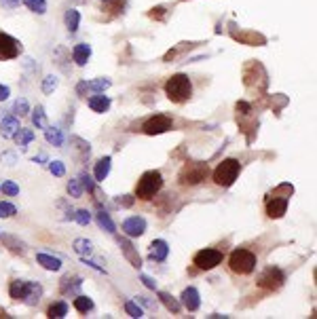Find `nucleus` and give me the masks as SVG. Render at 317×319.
I'll return each instance as SVG.
<instances>
[{
	"instance_id": "obj_1",
	"label": "nucleus",
	"mask_w": 317,
	"mask_h": 319,
	"mask_svg": "<svg viewBox=\"0 0 317 319\" xmlns=\"http://www.w3.org/2000/svg\"><path fill=\"white\" fill-rule=\"evenodd\" d=\"M9 294L13 300H23L26 305L34 307L38 300H41V294H43V288L34 281H26V279H15L9 285Z\"/></svg>"
},
{
	"instance_id": "obj_24",
	"label": "nucleus",
	"mask_w": 317,
	"mask_h": 319,
	"mask_svg": "<svg viewBox=\"0 0 317 319\" xmlns=\"http://www.w3.org/2000/svg\"><path fill=\"white\" fill-rule=\"evenodd\" d=\"M95 220H98V224H100V228H102V230H106V233L114 235L116 226H114L112 218H110V216H108V213H106L104 210H100V212H98V216H95Z\"/></svg>"
},
{
	"instance_id": "obj_29",
	"label": "nucleus",
	"mask_w": 317,
	"mask_h": 319,
	"mask_svg": "<svg viewBox=\"0 0 317 319\" xmlns=\"http://www.w3.org/2000/svg\"><path fill=\"white\" fill-rule=\"evenodd\" d=\"M110 85H112L110 78H95V81H87V89L95 91V93H102V91H106Z\"/></svg>"
},
{
	"instance_id": "obj_10",
	"label": "nucleus",
	"mask_w": 317,
	"mask_h": 319,
	"mask_svg": "<svg viewBox=\"0 0 317 319\" xmlns=\"http://www.w3.org/2000/svg\"><path fill=\"white\" fill-rule=\"evenodd\" d=\"M171 125H173V121H171L167 114H155L153 118H148V121L144 123L142 131H144L146 135H158V133L169 131Z\"/></svg>"
},
{
	"instance_id": "obj_50",
	"label": "nucleus",
	"mask_w": 317,
	"mask_h": 319,
	"mask_svg": "<svg viewBox=\"0 0 317 319\" xmlns=\"http://www.w3.org/2000/svg\"><path fill=\"white\" fill-rule=\"evenodd\" d=\"M118 203H121V205H125V207H129V205L133 203V199H131L129 195H125V199H118Z\"/></svg>"
},
{
	"instance_id": "obj_16",
	"label": "nucleus",
	"mask_w": 317,
	"mask_h": 319,
	"mask_svg": "<svg viewBox=\"0 0 317 319\" xmlns=\"http://www.w3.org/2000/svg\"><path fill=\"white\" fill-rule=\"evenodd\" d=\"M118 245H121V252L125 254V258L129 260L136 268H140V266H142V258L138 256V252L133 250V245H131L129 241H127V239H118Z\"/></svg>"
},
{
	"instance_id": "obj_12",
	"label": "nucleus",
	"mask_w": 317,
	"mask_h": 319,
	"mask_svg": "<svg viewBox=\"0 0 317 319\" xmlns=\"http://www.w3.org/2000/svg\"><path fill=\"white\" fill-rule=\"evenodd\" d=\"M123 233L127 237H140L146 233V220L142 216H131L123 222Z\"/></svg>"
},
{
	"instance_id": "obj_5",
	"label": "nucleus",
	"mask_w": 317,
	"mask_h": 319,
	"mask_svg": "<svg viewBox=\"0 0 317 319\" xmlns=\"http://www.w3.org/2000/svg\"><path fill=\"white\" fill-rule=\"evenodd\" d=\"M161 188H163L161 171H146L136 184V197L142 199V201H150Z\"/></svg>"
},
{
	"instance_id": "obj_34",
	"label": "nucleus",
	"mask_w": 317,
	"mask_h": 319,
	"mask_svg": "<svg viewBox=\"0 0 317 319\" xmlns=\"http://www.w3.org/2000/svg\"><path fill=\"white\" fill-rule=\"evenodd\" d=\"M68 195L72 197V199H78V197H83V184H81V180H70L68 182Z\"/></svg>"
},
{
	"instance_id": "obj_4",
	"label": "nucleus",
	"mask_w": 317,
	"mask_h": 319,
	"mask_svg": "<svg viewBox=\"0 0 317 319\" xmlns=\"http://www.w3.org/2000/svg\"><path fill=\"white\" fill-rule=\"evenodd\" d=\"M210 175V165L201 161H188L178 173V180L182 186H197L208 180Z\"/></svg>"
},
{
	"instance_id": "obj_28",
	"label": "nucleus",
	"mask_w": 317,
	"mask_h": 319,
	"mask_svg": "<svg viewBox=\"0 0 317 319\" xmlns=\"http://www.w3.org/2000/svg\"><path fill=\"white\" fill-rule=\"evenodd\" d=\"M74 252H76L81 258L91 256V252H93V243L89 241V239H76V241H74Z\"/></svg>"
},
{
	"instance_id": "obj_38",
	"label": "nucleus",
	"mask_w": 317,
	"mask_h": 319,
	"mask_svg": "<svg viewBox=\"0 0 317 319\" xmlns=\"http://www.w3.org/2000/svg\"><path fill=\"white\" fill-rule=\"evenodd\" d=\"M112 11V13H121L125 9V0H104V11Z\"/></svg>"
},
{
	"instance_id": "obj_8",
	"label": "nucleus",
	"mask_w": 317,
	"mask_h": 319,
	"mask_svg": "<svg viewBox=\"0 0 317 319\" xmlns=\"http://www.w3.org/2000/svg\"><path fill=\"white\" fill-rule=\"evenodd\" d=\"M283 281H285V275H283V270L277 268V266H266L263 273L258 275V285L263 290H268V292L279 290L283 285Z\"/></svg>"
},
{
	"instance_id": "obj_46",
	"label": "nucleus",
	"mask_w": 317,
	"mask_h": 319,
	"mask_svg": "<svg viewBox=\"0 0 317 319\" xmlns=\"http://www.w3.org/2000/svg\"><path fill=\"white\" fill-rule=\"evenodd\" d=\"M9 95H11V89H9V87H4V85H0V102H4V100H9Z\"/></svg>"
},
{
	"instance_id": "obj_47",
	"label": "nucleus",
	"mask_w": 317,
	"mask_h": 319,
	"mask_svg": "<svg viewBox=\"0 0 317 319\" xmlns=\"http://www.w3.org/2000/svg\"><path fill=\"white\" fill-rule=\"evenodd\" d=\"M237 110H239L241 114H248L250 112V104L248 102H237Z\"/></svg>"
},
{
	"instance_id": "obj_13",
	"label": "nucleus",
	"mask_w": 317,
	"mask_h": 319,
	"mask_svg": "<svg viewBox=\"0 0 317 319\" xmlns=\"http://www.w3.org/2000/svg\"><path fill=\"white\" fill-rule=\"evenodd\" d=\"M167 254H169V245H167V241H163V239H155L148 247V258L153 262H163L167 258Z\"/></svg>"
},
{
	"instance_id": "obj_44",
	"label": "nucleus",
	"mask_w": 317,
	"mask_h": 319,
	"mask_svg": "<svg viewBox=\"0 0 317 319\" xmlns=\"http://www.w3.org/2000/svg\"><path fill=\"white\" fill-rule=\"evenodd\" d=\"M0 161H2V163H6L9 167H13L15 163H17V157H15L13 153H2V155H0Z\"/></svg>"
},
{
	"instance_id": "obj_18",
	"label": "nucleus",
	"mask_w": 317,
	"mask_h": 319,
	"mask_svg": "<svg viewBox=\"0 0 317 319\" xmlns=\"http://www.w3.org/2000/svg\"><path fill=\"white\" fill-rule=\"evenodd\" d=\"M36 262L47 270H59L61 268V260L51 256V254H43V252L36 254Z\"/></svg>"
},
{
	"instance_id": "obj_21",
	"label": "nucleus",
	"mask_w": 317,
	"mask_h": 319,
	"mask_svg": "<svg viewBox=\"0 0 317 319\" xmlns=\"http://www.w3.org/2000/svg\"><path fill=\"white\" fill-rule=\"evenodd\" d=\"M13 140L17 142V146H21V150H26L30 146V142L34 140V133H32V129H26V127H19L17 131H15Z\"/></svg>"
},
{
	"instance_id": "obj_11",
	"label": "nucleus",
	"mask_w": 317,
	"mask_h": 319,
	"mask_svg": "<svg viewBox=\"0 0 317 319\" xmlns=\"http://www.w3.org/2000/svg\"><path fill=\"white\" fill-rule=\"evenodd\" d=\"M17 55H19V43L15 41L13 36L0 32V61L13 59V57H17Z\"/></svg>"
},
{
	"instance_id": "obj_9",
	"label": "nucleus",
	"mask_w": 317,
	"mask_h": 319,
	"mask_svg": "<svg viewBox=\"0 0 317 319\" xmlns=\"http://www.w3.org/2000/svg\"><path fill=\"white\" fill-rule=\"evenodd\" d=\"M195 266L201 268V270H211L216 268L220 262H222V252L218 250H211V247H208V250H201L195 254Z\"/></svg>"
},
{
	"instance_id": "obj_3",
	"label": "nucleus",
	"mask_w": 317,
	"mask_h": 319,
	"mask_svg": "<svg viewBox=\"0 0 317 319\" xmlns=\"http://www.w3.org/2000/svg\"><path fill=\"white\" fill-rule=\"evenodd\" d=\"M292 193H294L292 184H281L273 195H268V199H266V216L273 218V220L281 218L283 213L288 212V203H290Z\"/></svg>"
},
{
	"instance_id": "obj_45",
	"label": "nucleus",
	"mask_w": 317,
	"mask_h": 319,
	"mask_svg": "<svg viewBox=\"0 0 317 319\" xmlns=\"http://www.w3.org/2000/svg\"><path fill=\"white\" fill-rule=\"evenodd\" d=\"M140 281L144 283L148 290H157V283H155V279H153V277H148V275H140Z\"/></svg>"
},
{
	"instance_id": "obj_39",
	"label": "nucleus",
	"mask_w": 317,
	"mask_h": 319,
	"mask_svg": "<svg viewBox=\"0 0 317 319\" xmlns=\"http://www.w3.org/2000/svg\"><path fill=\"white\" fill-rule=\"evenodd\" d=\"M15 213H17V207L13 203H0V218H13Z\"/></svg>"
},
{
	"instance_id": "obj_26",
	"label": "nucleus",
	"mask_w": 317,
	"mask_h": 319,
	"mask_svg": "<svg viewBox=\"0 0 317 319\" xmlns=\"http://www.w3.org/2000/svg\"><path fill=\"white\" fill-rule=\"evenodd\" d=\"M2 243L9 247L13 254H21V256L26 254V243H23V241H17V239L11 237V235H4V237H2Z\"/></svg>"
},
{
	"instance_id": "obj_33",
	"label": "nucleus",
	"mask_w": 317,
	"mask_h": 319,
	"mask_svg": "<svg viewBox=\"0 0 317 319\" xmlns=\"http://www.w3.org/2000/svg\"><path fill=\"white\" fill-rule=\"evenodd\" d=\"M23 4H26L32 13H38V15L47 13V2L45 0H23Z\"/></svg>"
},
{
	"instance_id": "obj_17",
	"label": "nucleus",
	"mask_w": 317,
	"mask_h": 319,
	"mask_svg": "<svg viewBox=\"0 0 317 319\" xmlns=\"http://www.w3.org/2000/svg\"><path fill=\"white\" fill-rule=\"evenodd\" d=\"M110 167H112V159L110 157H102L98 163H95V182H104L108 178V173H110Z\"/></svg>"
},
{
	"instance_id": "obj_40",
	"label": "nucleus",
	"mask_w": 317,
	"mask_h": 319,
	"mask_svg": "<svg viewBox=\"0 0 317 319\" xmlns=\"http://www.w3.org/2000/svg\"><path fill=\"white\" fill-rule=\"evenodd\" d=\"M74 220H76L81 226H87V224L91 222V213H89V210H76V212H74Z\"/></svg>"
},
{
	"instance_id": "obj_22",
	"label": "nucleus",
	"mask_w": 317,
	"mask_h": 319,
	"mask_svg": "<svg viewBox=\"0 0 317 319\" xmlns=\"http://www.w3.org/2000/svg\"><path fill=\"white\" fill-rule=\"evenodd\" d=\"M45 138L51 146H63V133H61V129H57V127L47 125L45 127Z\"/></svg>"
},
{
	"instance_id": "obj_30",
	"label": "nucleus",
	"mask_w": 317,
	"mask_h": 319,
	"mask_svg": "<svg viewBox=\"0 0 317 319\" xmlns=\"http://www.w3.org/2000/svg\"><path fill=\"white\" fill-rule=\"evenodd\" d=\"M32 123H34V127H38V129H45L47 127V114H45L43 106H36L32 110Z\"/></svg>"
},
{
	"instance_id": "obj_6",
	"label": "nucleus",
	"mask_w": 317,
	"mask_h": 319,
	"mask_svg": "<svg viewBox=\"0 0 317 319\" xmlns=\"http://www.w3.org/2000/svg\"><path fill=\"white\" fill-rule=\"evenodd\" d=\"M239 171H241V163L237 161V159H224V161L216 167V171H213V182L222 188H228L235 184Z\"/></svg>"
},
{
	"instance_id": "obj_36",
	"label": "nucleus",
	"mask_w": 317,
	"mask_h": 319,
	"mask_svg": "<svg viewBox=\"0 0 317 319\" xmlns=\"http://www.w3.org/2000/svg\"><path fill=\"white\" fill-rule=\"evenodd\" d=\"M55 87H57V76H53V74L45 76V81H43V93H45V95L53 93V91H55Z\"/></svg>"
},
{
	"instance_id": "obj_41",
	"label": "nucleus",
	"mask_w": 317,
	"mask_h": 319,
	"mask_svg": "<svg viewBox=\"0 0 317 319\" xmlns=\"http://www.w3.org/2000/svg\"><path fill=\"white\" fill-rule=\"evenodd\" d=\"M49 171L53 175H57V178H61V175H66V165L61 161H49Z\"/></svg>"
},
{
	"instance_id": "obj_27",
	"label": "nucleus",
	"mask_w": 317,
	"mask_h": 319,
	"mask_svg": "<svg viewBox=\"0 0 317 319\" xmlns=\"http://www.w3.org/2000/svg\"><path fill=\"white\" fill-rule=\"evenodd\" d=\"M63 21H66L68 32H76L78 23H81V13H78L76 9H70V11H66V17H63Z\"/></svg>"
},
{
	"instance_id": "obj_42",
	"label": "nucleus",
	"mask_w": 317,
	"mask_h": 319,
	"mask_svg": "<svg viewBox=\"0 0 317 319\" xmlns=\"http://www.w3.org/2000/svg\"><path fill=\"white\" fill-rule=\"evenodd\" d=\"M81 184H83V190H89V193H93V178H91V175L89 173H83L81 175Z\"/></svg>"
},
{
	"instance_id": "obj_7",
	"label": "nucleus",
	"mask_w": 317,
	"mask_h": 319,
	"mask_svg": "<svg viewBox=\"0 0 317 319\" xmlns=\"http://www.w3.org/2000/svg\"><path fill=\"white\" fill-rule=\"evenodd\" d=\"M228 268L237 275H250L256 268V256L250 250H243V247L233 250L231 258H228Z\"/></svg>"
},
{
	"instance_id": "obj_20",
	"label": "nucleus",
	"mask_w": 317,
	"mask_h": 319,
	"mask_svg": "<svg viewBox=\"0 0 317 319\" xmlns=\"http://www.w3.org/2000/svg\"><path fill=\"white\" fill-rule=\"evenodd\" d=\"M72 57H74V61L78 63V66H85V63L89 61V57H91V47L85 45V43L76 45L72 49Z\"/></svg>"
},
{
	"instance_id": "obj_31",
	"label": "nucleus",
	"mask_w": 317,
	"mask_h": 319,
	"mask_svg": "<svg viewBox=\"0 0 317 319\" xmlns=\"http://www.w3.org/2000/svg\"><path fill=\"white\" fill-rule=\"evenodd\" d=\"M74 309L78 311V313H89V311L93 309V300L89 296H76L74 298Z\"/></svg>"
},
{
	"instance_id": "obj_2",
	"label": "nucleus",
	"mask_w": 317,
	"mask_h": 319,
	"mask_svg": "<svg viewBox=\"0 0 317 319\" xmlns=\"http://www.w3.org/2000/svg\"><path fill=\"white\" fill-rule=\"evenodd\" d=\"M165 93L173 104H184L190 100L193 95V85H190V78L186 74H173L167 78L165 83Z\"/></svg>"
},
{
	"instance_id": "obj_19",
	"label": "nucleus",
	"mask_w": 317,
	"mask_h": 319,
	"mask_svg": "<svg viewBox=\"0 0 317 319\" xmlns=\"http://www.w3.org/2000/svg\"><path fill=\"white\" fill-rule=\"evenodd\" d=\"M17 129H19V121L15 116H4L2 123H0V135L2 138H13Z\"/></svg>"
},
{
	"instance_id": "obj_15",
	"label": "nucleus",
	"mask_w": 317,
	"mask_h": 319,
	"mask_svg": "<svg viewBox=\"0 0 317 319\" xmlns=\"http://www.w3.org/2000/svg\"><path fill=\"white\" fill-rule=\"evenodd\" d=\"M87 104H89V108L93 110V112H98V114H102V112H106V110L110 108V98L108 95H104V93H98V95H91L89 100H87Z\"/></svg>"
},
{
	"instance_id": "obj_48",
	"label": "nucleus",
	"mask_w": 317,
	"mask_h": 319,
	"mask_svg": "<svg viewBox=\"0 0 317 319\" xmlns=\"http://www.w3.org/2000/svg\"><path fill=\"white\" fill-rule=\"evenodd\" d=\"M19 2H21V0H2V4L6 6V9H15Z\"/></svg>"
},
{
	"instance_id": "obj_23",
	"label": "nucleus",
	"mask_w": 317,
	"mask_h": 319,
	"mask_svg": "<svg viewBox=\"0 0 317 319\" xmlns=\"http://www.w3.org/2000/svg\"><path fill=\"white\" fill-rule=\"evenodd\" d=\"M158 300L163 302V305H165V309H167L169 313H173V315H176V313H180L182 305H180V302H178L176 298L171 296V294H167V292H158Z\"/></svg>"
},
{
	"instance_id": "obj_51",
	"label": "nucleus",
	"mask_w": 317,
	"mask_h": 319,
	"mask_svg": "<svg viewBox=\"0 0 317 319\" xmlns=\"http://www.w3.org/2000/svg\"><path fill=\"white\" fill-rule=\"evenodd\" d=\"M102 2H104V0H102Z\"/></svg>"
},
{
	"instance_id": "obj_25",
	"label": "nucleus",
	"mask_w": 317,
	"mask_h": 319,
	"mask_svg": "<svg viewBox=\"0 0 317 319\" xmlns=\"http://www.w3.org/2000/svg\"><path fill=\"white\" fill-rule=\"evenodd\" d=\"M66 315H68V305L63 300L53 302V305L49 307V311H47V317H51V319H61Z\"/></svg>"
},
{
	"instance_id": "obj_14",
	"label": "nucleus",
	"mask_w": 317,
	"mask_h": 319,
	"mask_svg": "<svg viewBox=\"0 0 317 319\" xmlns=\"http://www.w3.org/2000/svg\"><path fill=\"white\" fill-rule=\"evenodd\" d=\"M182 305H184V309L188 311H197L201 307V298H199V292H197V288H186L184 292H182Z\"/></svg>"
},
{
	"instance_id": "obj_32",
	"label": "nucleus",
	"mask_w": 317,
	"mask_h": 319,
	"mask_svg": "<svg viewBox=\"0 0 317 319\" xmlns=\"http://www.w3.org/2000/svg\"><path fill=\"white\" fill-rule=\"evenodd\" d=\"M125 311H127V315H131L133 319H142V317H144V311H142L140 302L127 300V302H125Z\"/></svg>"
},
{
	"instance_id": "obj_37",
	"label": "nucleus",
	"mask_w": 317,
	"mask_h": 319,
	"mask_svg": "<svg viewBox=\"0 0 317 319\" xmlns=\"http://www.w3.org/2000/svg\"><path fill=\"white\" fill-rule=\"evenodd\" d=\"M0 190H2L6 197H17L19 195V186L15 184V182H11V180H4V184L0 186Z\"/></svg>"
},
{
	"instance_id": "obj_43",
	"label": "nucleus",
	"mask_w": 317,
	"mask_h": 319,
	"mask_svg": "<svg viewBox=\"0 0 317 319\" xmlns=\"http://www.w3.org/2000/svg\"><path fill=\"white\" fill-rule=\"evenodd\" d=\"M165 13H167V11H165V6H155V9H150V17H153V19H165Z\"/></svg>"
},
{
	"instance_id": "obj_35",
	"label": "nucleus",
	"mask_w": 317,
	"mask_h": 319,
	"mask_svg": "<svg viewBox=\"0 0 317 319\" xmlns=\"http://www.w3.org/2000/svg\"><path fill=\"white\" fill-rule=\"evenodd\" d=\"M13 112L17 114V116L28 114V112H30V104H28V100H26V98H19L17 102L13 104Z\"/></svg>"
},
{
	"instance_id": "obj_49",
	"label": "nucleus",
	"mask_w": 317,
	"mask_h": 319,
	"mask_svg": "<svg viewBox=\"0 0 317 319\" xmlns=\"http://www.w3.org/2000/svg\"><path fill=\"white\" fill-rule=\"evenodd\" d=\"M45 161H49V159H47V155H38V157L32 159V163H38V165H45Z\"/></svg>"
}]
</instances>
